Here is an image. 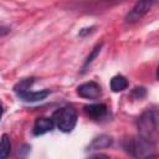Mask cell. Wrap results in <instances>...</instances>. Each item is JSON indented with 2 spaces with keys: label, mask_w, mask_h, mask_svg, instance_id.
Instances as JSON below:
<instances>
[{
  "label": "cell",
  "mask_w": 159,
  "mask_h": 159,
  "mask_svg": "<svg viewBox=\"0 0 159 159\" xmlns=\"http://www.w3.org/2000/svg\"><path fill=\"white\" fill-rule=\"evenodd\" d=\"M2 112H4V109H2V106L0 104V119H1V116H2Z\"/></svg>",
  "instance_id": "17"
},
{
  "label": "cell",
  "mask_w": 159,
  "mask_h": 159,
  "mask_svg": "<svg viewBox=\"0 0 159 159\" xmlns=\"http://www.w3.org/2000/svg\"><path fill=\"white\" fill-rule=\"evenodd\" d=\"M77 94L83 98L88 99H96L102 94V88L97 82H86L77 87Z\"/></svg>",
  "instance_id": "5"
},
{
  "label": "cell",
  "mask_w": 159,
  "mask_h": 159,
  "mask_svg": "<svg viewBox=\"0 0 159 159\" xmlns=\"http://www.w3.org/2000/svg\"><path fill=\"white\" fill-rule=\"evenodd\" d=\"M88 159H111V158L108 155H106V154H96V155L89 157Z\"/></svg>",
  "instance_id": "15"
},
{
  "label": "cell",
  "mask_w": 159,
  "mask_h": 159,
  "mask_svg": "<svg viewBox=\"0 0 159 159\" xmlns=\"http://www.w3.org/2000/svg\"><path fill=\"white\" fill-rule=\"evenodd\" d=\"M53 127H55V124H53V120L51 118L40 117L35 120L32 133H34V135H42L47 132H51L53 129Z\"/></svg>",
  "instance_id": "6"
},
{
  "label": "cell",
  "mask_w": 159,
  "mask_h": 159,
  "mask_svg": "<svg viewBox=\"0 0 159 159\" xmlns=\"http://www.w3.org/2000/svg\"><path fill=\"white\" fill-rule=\"evenodd\" d=\"M138 132L139 135L157 143L158 133H159V116L157 109H148L145 111L138 119Z\"/></svg>",
  "instance_id": "1"
},
{
  "label": "cell",
  "mask_w": 159,
  "mask_h": 159,
  "mask_svg": "<svg viewBox=\"0 0 159 159\" xmlns=\"http://www.w3.org/2000/svg\"><path fill=\"white\" fill-rule=\"evenodd\" d=\"M127 150L135 159H154L157 155L155 143L138 135L128 142Z\"/></svg>",
  "instance_id": "2"
},
{
  "label": "cell",
  "mask_w": 159,
  "mask_h": 159,
  "mask_svg": "<svg viewBox=\"0 0 159 159\" xmlns=\"http://www.w3.org/2000/svg\"><path fill=\"white\" fill-rule=\"evenodd\" d=\"M130 96L133 98H135V99H142V98H144L147 96V89L144 87H135V88L132 89Z\"/></svg>",
  "instance_id": "14"
},
{
  "label": "cell",
  "mask_w": 159,
  "mask_h": 159,
  "mask_svg": "<svg viewBox=\"0 0 159 159\" xmlns=\"http://www.w3.org/2000/svg\"><path fill=\"white\" fill-rule=\"evenodd\" d=\"M92 29H93V27H89V29H82V30L80 31V34H78V35H80V36H84L86 34L91 32V31H92Z\"/></svg>",
  "instance_id": "16"
},
{
  "label": "cell",
  "mask_w": 159,
  "mask_h": 159,
  "mask_svg": "<svg viewBox=\"0 0 159 159\" xmlns=\"http://www.w3.org/2000/svg\"><path fill=\"white\" fill-rule=\"evenodd\" d=\"M113 143V139L112 137L107 135V134H102V135H98L88 145V150H97V149H103V148H108L111 147Z\"/></svg>",
  "instance_id": "8"
},
{
  "label": "cell",
  "mask_w": 159,
  "mask_h": 159,
  "mask_svg": "<svg viewBox=\"0 0 159 159\" xmlns=\"http://www.w3.org/2000/svg\"><path fill=\"white\" fill-rule=\"evenodd\" d=\"M53 124L63 133H70L77 124V112L73 107H62L53 113Z\"/></svg>",
  "instance_id": "3"
},
{
  "label": "cell",
  "mask_w": 159,
  "mask_h": 159,
  "mask_svg": "<svg viewBox=\"0 0 159 159\" xmlns=\"http://www.w3.org/2000/svg\"><path fill=\"white\" fill-rule=\"evenodd\" d=\"M109 86H111V89L113 92H120V91H123L128 87V81L124 76L117 75V76L112 77L111 82H109Z\"/></svg>",
  "instance_id": "10"
},
{
  "label": "cell",
  "mask_w": 159,
  "mask_h": 159,
  "mask_svg": "<svg viewBox=\"0 0 159 159\" xmlns=\"http://www.w3.org/2000/svg\"><path fill=\"white\" fill-rule=\"evenodd\" d=\"M86 114L93 119L102 118L107 113V106L103 103H92V104H86L83 107Z\"/></svg>",
  "instance_id": "7"
},
{
  "label": "cell",
  "mask_w": 159,
  "mask_h": 159,
  "mask_svg": "<svg viewBox=\"0 0 159 159\" xmlns=\"http://www.w3.org/2000/svg\"><path fill=\"white\" fill-rule=\"evenodd\" d=\"M34 80H35V78H24V80H20V81L14 86V91L17 93V96L21 94V93L29 92V88L32 86Z\"/></svg>",
  "instance_id": "12"
},
{
  "label": "cell",
  "mask_w": 159,
  "mask_h": 159,
  "mask_svg": "<svg viewBox=\"0 0 159 159\" xmlns=\"http://www.w3.org/2000/svg\"><path fill=\"white\" fill-rule=\"evenodd\" d=\"M50 94V89H42V91H36V92H25L19 94V98L25 101V102H39L45 99L47 96Z\"/></svg>",
  "instance_id": "9"
},
{
  "label": "cell",
  "mask_w": 159,
  "mask_h": 159,
  "mask_svg": "<svg viewBox=\"0 0 159 159\" xmlns=\"http://www.w3.org/2000/svg\"><path fill=\"white\" fill-rule=\"evenodd\" d=\"M153 1H149V0H143V1H138L133 9L127 14L125 16V22H129V24H133V22H137L139 21L150 9Z\"/></svg>",
  "instance_id": "4"
},
{
  "label": "cell",
  "mask_w": 159,
  "mask_h": 159,
  "mask_svg": "<svg viewBox=\"0 0 159 159\" xmlns=\"http://www.w3.org/2000/svg\"><path fill=\"white\" fill-rule=\"evenodd\" d=\"M11 152V142L7 134H2L0 139V159H7Z\"/></svg>",
  "instance_id": "11"
},
{
  "label": "cell",
  "mask_w": 159,
  "mask_h": 159,
  "mask_svg": "<svg viewBox=\"0 0 159 159\" xmlns=\"http://www.w3.org/2000/svg\"><path fill=\"white\" fill-rule=\"evenodd\" d=\"M102 45L103 43H97L96 46H94V48L91 51V53L88 55V57L86 58V61H84V63H83V66H82V71H86V68L94 61V58L98 56V53L101 52V48H102Z\"/></svg>",
  "instance_id": "13"
}]
</instances>
